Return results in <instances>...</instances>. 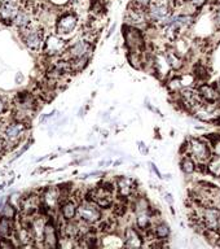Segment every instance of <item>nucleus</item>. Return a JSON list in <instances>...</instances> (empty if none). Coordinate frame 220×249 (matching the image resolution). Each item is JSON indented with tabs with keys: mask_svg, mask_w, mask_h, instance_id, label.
I'll use <instances>...</instances> for the list:
<instances>
[{
	"mask_svg": "<svg viewBox=\"0 0 220 249\" xmlns=\"http://www.w3.org/2000/svg\"><path fill=\"white\" fill-rule=\"evenodd\" d=\"M165 196H166V201L169 202V204H170V205H172V204H174V198H172V196H171L170 194H165Z\"/></svg>",
	"mask_w": 220,
	"mask_h": 249,
	"instance_id": "nucleus-35",
	"label": "nucleus"
},
{
	"mask_svg": "<svg viewBox=\"0 0 220 249\" xmlns=\"http://www.w3.org/2000/svg\"><path fill=\"white\" fill-rule=\"evenodd\" d=\"M210 145H211V151H213V155L220 156V135L218 136L217 139L213 140V142L210 143Z\"/></svg>",
	"mask_w": 220,
	"mask_h": 249,
	"instance_id": "nucleus-30",
	"label": "nucleus"
},
{
	"mask_svg": "<svg viewBox=\"0 0 220 249\" xmlns=\"http://www.w3.org/2000/svg\"><path fill=\"white\" fill-rule=\"evenodd\" d=\"M206 170L214 177L220 178V156L213 155L210 157L209 161L206 162Z\"/></svg>",
	"mask_w": 220,
	"mask_h": 249,
	"instance_id": "nucleus-26",
	"label": "nucleus"
},
{
	"mask_svg": "<svg viewBox=\"0 0 220 249\" xmlns=\"http://www.w3.org/2000/svg\"><path fill=\"white\" fill-rule=\"evenodd\" d=\"M179 97H180V104L190 112H197L205 104L198 89L193 87H183L179 91Z\"/></svg>",
	"mask_w": 220,
	"mask_h": 249,
	"instance_id": "nucleus-11",
	"label": "nucleus"
},
{
	"mask_svg": "<svg viewBox=\"0 0 220 249\" xmlns=\"http://www.w3.org/2000/svg\"><path fill=\"white\" fill-rule=\"evenodd\" d=\"M68 48V42L65 39L57 35L56 33H50L46 35L43 43V53L48 58H56L64 56Z\"/></svg>",
	"mask_w": 220,
	"mask_h": 249,
	"instance_id": "nucleus-8",
	"label": "nucleus"
},
{
	"mask_svg": "<svg viewBox=\"0 0 220 249\" xmlns=\"http://www.w3.org/2000/svg\"><path fill=\"white\" fill-rule=\"evenodd\" d=\"M58 213L64 221H73L77 218L78 201L75 198H65L58 206Z\"/></svg>",
	"mask_w": 220,
	"mask_h": 249,
	"instance_id": "nucleus-20",
	"label": "nucleus"
},
{
	"mask_svg": "<svg viewBox=\"0 0 220 249\" xmlns=\"http://www.w3.org/2000/svg\"><path fill=\"white\" fill-rule=\"evenodd\" d=\"M19 36H21V40L23 42V44L30 51H33V52L42 51L46 35H44V29L38 21L31 23L30 26L21 29L19 30Z\"/></svg>",
	"mask_w": 220,
	"mask_h": 249,
	"instance_id": "nucleus-5",
	"label": "nucleus"
},
{
	"mask_svg": "<svg viewBox=\"0 0 220 249\" xmlns=\"http://www.w3.org/2000/svg\"><path fill=\"white\" fill-rule=\"evenodd\" d=\"M217 87H218V89L220 91V78H219V81H218V83H217Z\"/></svg>",
	"mask_w": 220,
	"mask_h": 249,
	"instance_id": "nucleus-37",
	"label": "nucleus"
},
{
	"mask_svg": "<svg viewBox=\"0 0 220 249\" xmlns=\"http://www.w3.org/2000/svg\"><path fill=\"white\" fill-rule=\"evenodd\" d=\"M123 36L126 40V46L128 47V52H135V53H143L145 48V40L141 29L124 25Z\"/></svg>",
	"mask_w": 220,
	"mask_h": 249,
	"instance_id": "nucleus-10",
	"label": "nucleus"
},
{
	"mask_svg": "<svg viewBox=\"0 0 220 249\" xmlns=\"http://www.w3.org/2000/svg\"><path fill=\"white\" fill-rule=\"evenodd\" d=\"M1 206H3V198H0V209H1Z\"/></svg>",
	"mask_w": 220,
	"mask_h": 249,
	"instance_id": "nucleus-38",
	"label": "nucleus"
},
{
	"mask_svg": "<svg viewBox=\"0 0 220 249\" xmlns=\"http://www.w3.org/2000/svg\"><path fill=\"white\" fill-rule=\"evenodd\" d=\"M116 190L117 195L119 197L123 198H131L135 196L136 190H137V183L134 178H130V177H118L116 179Z\"/></svg>",
	"mask_w": 220,
	"mask_h": 249,
	"instance_id": "nucleus-16",
	"label": "nucleus"
},
{
	"mask_svg": "<svg viewBox=\"0 0 220 249\" xmlns=\"http://www.w3.org/2000/svg\"><path fill=\"white\" fill-rule=\"evenodd\" d=\"M0 215L9 218V219H16V217H17V208L11 201H7L1 206V213H0Z\"/></svg>",
	"mask_w": 220,
	"mask_h": 249,
	"instance_id": "nucleus-28",
	"label": "nucleus"
},
{
	"mask_svg": "<svg viewBox=\"0 0 220 249\" xmlns=\"http://www.w3.org/2000/svg\"><path fill=\"white\" fill-rule=\"evenodd\" d=\"M95 50V43L89 42L85 36L74 39L71 43H68V48L64 57L68 60H78V58H91Z\"/></svg>",
	"mask_w": 220,
	"mask_h": 249,
	"instance_id": "nucleus-6",
	"label": "nucleus"
},
{
	"mask_svg": "<svg viewBox=\"0 0 220 249\" xmlns=\"http://www.w3.org/2000/svg\"><path fill=\"white\" fill-rule=\"evenodd\" d=\"M27 128H29V124L13 120L12 122H9V124H4L1 136H3L4 139L9 143V145L13 148L25 139V136H26L27 134Z\"/></svg>",
	"mask_w": 220,
	"mask_h": 249,
	"instance_id": "nucleus-9",
	"label": "nucleus"
},
{
	"mask_svg": "<svg viewBox=\"0 0 220 249\" xmlns=\"http://www.w3.org/2000/svg\"><path fill=\"white\" fill-rule=\"evenodd\" d=\"M163 58H165L166 65L169 66L171 70H174V71H179V70L183 68V65H184V61H183L182 56L174 50L165 51V52H163Z\"/></svg>",
	"mask_w": 220,
	"mask_h": 249,
	"instance_id": "nucleus-23",
	"label": "nucleus"
},
{
	"mask_svg": "<svg viewBox=\"0 0 220 249\" xmlns=\"http://www.w3.org/2000/svg\"><path fill=\"white\" fill-rule=\"evenodd\" d=\"M117 194L116 184L112 182H101L85 195V200L95 202L101 209H110L114 204V196Z\"/></svg>",
	"mask_w": 220,
	"mask_h": 249,
	"instance_id": "nucleus-2",
	"label": "nucleus"
},
{
	"mask_svg": "<svg viewBox=\"0 0 220 249\" xmlns=\"http://www.w3.org/2000/svg\"><path fill=\"white\" fill-rule=\"evenodd\" d=\"M101 210L102 209L99 208L95 202L83 198L82 201L78 202L77 219L85 222L89 226H96L102 219V212Z\"/></svg>",
	"mask_w": 220,
	"mask_h": 249,
	"instance_id": "nucleus-7",
	"label": "nucleus"
},
{
	"mask_svg": "<svg viewBox=\"0 0 220 249\" xmlns=\"http://www.w3.org/2000/svg\"><path fill=\"white\" fill-rule=\"evenodd\" d=\"M132 212L135 214V223L136 227L145 235L149 232L153 227V208L151 206L149 201L143 196L135 197V200L132 201Z\"/></svg>",
	"mask_w": 220,
	"mask_h": 249,
	"instance_id": "nucleus-1",
	"label": "nucleus"
},
{
	"mask_svg": "<svg viewBox=\"0 0 220 249\" xmlns=\"http://www.w3.org/2000/svg\"><path fill=\"white\" fill-rule=\"evenodd\" d=\"M144 245V235L137 227H127L123 232V247L127 248H140Z\"/></svg>",
	"mask_w": 220,
	"mask_h": 249,
	"instance_id": "nucleus-18",
	"label": "nucleus"
},
{
	"mask_svg": "<svg viewBox=\"0 0 220 249\" xmlns=\"http://www.w3.org/2000/svg\"><path fill=\"white\" fill-rule=\"evenodd\" d=\"M145 235H152V237H154V240L165 241L171 235L170 226L167 225L166 222H157L155 225H153L151 231L145 233Z\"/></svg>",
	"mask_w": 220,
	"mask_h": 249,
	"instance_id": "nucleus-22",
	"label": "nucleus"
},
{
	"mask_svg": "<svg viewBox=\"0 0 220 249\" xmlns=\"http://www.w3.org/2000/svg\"><path fill=\"white\" fill-rule=\"evenodd\" d=\"M22 7L21 0H0V21L11 25Z\"/></svg>",
	"mask_w": 220,
	"mask_h": 249,
	"instance_id": "nucleus-14",
	"label": "nucleus"
},
{
	"mask_svg": "<svg viewBox=\"0 0 220 249\" xmlns=\"http://www.w3.org/2000/svg\"><path fill=\"white\" fill-rule=\"evenodd\" d=\"M48 3L54 5V7H65L70 4V0H48Z\"/></svg>",
	"mask_w": 220,
	"mask_h": 249,
	"instance_id": "nucleus-33",
	"label": "nucleus"
},
{
	"mask_svg": "<svg viewBox=\"0 0 220 249\" xmlns=\"http://www.w3.org/2000/svg\"><path fill=\"white\" fill-rule=\"evenodd\" d=\"M184 155L190 156L196 162L206 163L213 156L211 151V145L207 142V139H201V138H190L184 144V149H183Z\"/></svg>",
	"mask_w": 220,
	"mask_h": 249,
	"instance_id": "nucleus-3",
	"label": "nucleus"
},
{
	"mask_svg": "<svg viewBox=\"0 0 220 249\" xmlns=\"http://www.w3.org/2000/svg\"><path fill=\"white\" fill-rule=\"evenodd\" d=\"M79 27V16L75 11L58 12L57 18L54 21V33L64 39L70 38L77 33Z\"/></svg>",
	"mask_w": 220,
	"mask_h": 249,
	"instance_id": "nucleus-4",
	"label": "nucleus"
},
{
	"mask_svg": "<svg viewBox=\"0 0 220 249\" xmlns=\"http://www.w3.org/2000/svg\"><path fill=\"white\" fill-rule=\"evenodd\" d=\"M42 202L43 208H46L47 210H54L57 209L60 204L62 201V195L60 187H47L42 192Z\"/></svg>",
	"mask_w": 220,
	"mask_h": 249,
	"instance_id": "nucleus-15",
	"label": "nucleus"
},
{
	"mask_svg": "<svg viewBox=\"0 0 220 249\" xmlns=\"http://www.w3.org/2000/svg\"><path fill=\"white\" fill-rule=\"evenodd\" d=\"M217 245H219V247H220V237H219V240H218V243H217Z\"/></svg>",
	"mask_w": 220,
	"mask_h": 249,
	"instance_id": "nucleus-39",
	"label": "nucleus"
},
{
	"mask_svg": "<svg viewBox=\"0 0 220 249\" xmlns=\"http://www.w3.org/2000/svg\"><path fill=\"white\" fill-rule=\"evenodd\" d=\"M180 169L184 174H193L198 169V163L190 156L183 155V159L180 161Z\"/></svg>",
	"mask_w": 220,
	"mask_h": 249,
	"instance_id": "nucleus-25",
	"label": "nucleus"
},
{
	"mask_svg": "<svg viewBox=\"0 0 220 249\" xmlns=\"http://www.w3.org/2000/svg\"><path fill=\"white\" fill-rule=\"evenodd\" d=\"M58 241H60V229L54 223L53 219H47L43 231V247L46 248H57Z\"/></svg>",
	"mask_w": 220,
	"mask_h": 249,
	"instance_id": "nucleus-17",
	"label": "nucleus"
},
{
	"mask_svg": "<svg viewBox=\"0 0 220 249\" xmlns=\"http://www.w3.org/2000/svg\"><path fill=\"white\" fill-rule=\"evenodd\" d=\"M152 0H132L131 4L132 5H135V7H139L141 9H145L147 11V8L149 7V4H151Z\"/></svg>",
	"mask_w": 220,
	"mask_h": 249,
	"instance_id": "nucleus-31",
	"label": "nucleus"
},
{
	"mask_svg": "<svg viewBox=\"0 0 220 249\" xmlns=\"http://www.w3.org/2000/svg\"><path fill=\"white\" fill-rule=\"evenodd\" d=\"M139 145H140V151H143L144 152V153H147V149H145V147H144V144L143 143H140L139 144Z\"/></svg>",
	"mask_w": 220,
	"mask_h": 249,
	"instance_id": "nucleus-36",
	"label": "nucleus"
},
{
	"mask_svg": "<svg viewBox=\"0 0 220 249\" xmlns=\"http://www.w3.org/2000/svg\"><path fill=\"white\" fill-rule=\"evenodd\" d=\"M198 92L201 95L202 100L207 104H217L220 108V91L217 86L209 85V83H201L197 87Z\"/></svg>",
	"mask_w": 220,
	"mask_h": 249,
	"instance_id": "nucleus-19",
	"label": "nucleus"
},
{
	"mask_svg": "<svg viewBox=\"0 0 220 249\" xmlns=\"http://www.w3.org/2000/svg\"><path fill=\"white\" fill-rule=\"evenodd\" d=\"M19 212L25 217H34L42 210L43 202L42 196L39 194H29L19 198Z\"/></svg>",
	"mask_w": 220,
	"mask_h": 249,
	"instance_id": "nucleus-12",
	"label": "nucleus"
},
{
	"mask_svg": "<svg viewBox=\"0 0 220 249\" xmlns=\"http://www.w3.org/2000/svg\"><path fill=\"white\" fill-rule=\"evenodd\" d=\"M33 22H34V21H33V13H31L30 9H29L25 4H22V7H21L19 12L17 13V16H16V18L13 19V23H12V25H15L18 30H21V29H25V27L30 26Z\"/></svg>",
	"mask_w": 220,
	"mask_h": 249,
	"instance_id": "nucleus-21",
	"label": "nucleus"
},
{
	"mask_svg": "<svg viewBox=\"0 0 220 249\" xmlns=\"http://www.w3.org/2000/svg\"><path fill=\"white\" fill-rule=\"evenodd\" d=\"M17 247L16 243H13V239L11 237H0V248H15Z\"/></svg>",
	"mask_w": 220,
	"mask_h": 249,
	"instance_id": "nucleus-29",
	"label": "nucleus"
},
{
	"mask_svg": "<svg viewBox=\"0 0 220 249\" xmlns=\"http://www.w3.org/2000/svg\"><path fill=\"white\" fill-rule=\"evenodd\" d=\"M124 21H126V25L137 27V29H141L143 31L151 25L149 19H148L147 11L139 7H135L132 4L128 5L126 15H124Z\"/></svg>",
	"mask_w": 220,
	"mask_h": 249,
	"instance_id": "nucleus-13",
	"label": "nucleus"
},
{
	"mask_svg": "<svg viewBox=\"0 0 220 249\" xmlns=\"http://www.w3.org/2000/svg\"><path fill=\"white\" fill-rule=\"evenodd\" d=\"M15 219H9V218L0 215V237H12L15 236Z\"/></svg>",
	"mask_w": 220,
	"mask_h": 249,
	"instance_id": "nucleus-24",
	"label": "nucleus"
},
{
	"mask_svg": "<svg viewBox=\"0 0 220 249\" xmlns=\"http://www.w3.org/2000/svg\"><path fill=\"white\" fill-rule=\"evenodd\" d=\"M193 79L197 82H201V83H205L207 79H209L210 74L207 71V69L205 68V65H202V64H197V65H194L193 68Z\"/></svg>",
	"mask_w": 220,
	"mask_h": 249,
	"instance_id": "nucleus-27",
	"label": "nucleus"
},
{
	"mask_svg": "<svg viewBox=\"0 0 220 249\" xmlns=\"http://www.w3.org/2000/svg\"><path fill=\"white\" fill-rule=\"evenodd\" d=\"M8 110V104L5 103V100H3L1 97H0V117L3 116L4 113Z\"/></svg>",
	"mask_w": 220,
	"mask_h": 249,
	"instance_id": "nucleus-34",
	"label": "nucleus"
},
{
	"mask_svg": "<svg viewBox=\"0 0 220 249\" xmlns=\"http://www.w3.org/2000/svg\"><path fill=\"white\" fill-rule=\"evenodd\" d=\"M186 1L189 4L190 7H193L194 9H196V8H200L202 7V5H205L207 0H186Z\"/></svg>",
	"mask_w": 220,
	"mask_h": 249,
	"instance_id": "nucleus-32",
	"label": "nucleus"
}]
</instances>
